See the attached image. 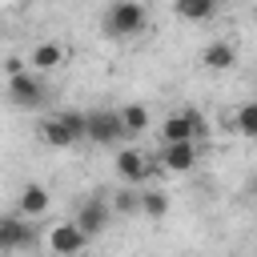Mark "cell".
I'll list each match as a JSON object with an SVG mask.
<instances>
[{
  "label": "cell",
  "mask_w": 257,
  "mask_h": 257,
  "mask_svg": "<svg viewBox=\"0 0 257 257\" xmlns=\"http://www.w3.org/2000/svg\"><path fill=\"white\" fill-rule=\"evenodd\" d=\"M44 245L56 253V257H76L84 245H88V233L76 225V217L72 221H56L52 229H48V237H44Z\"/></svg>",
  "instance_id": "277c9868"
},
{
  "label": "cell",
  "mask_w": 257,
  "mask_h": 257,
  "mask_svg": "<svg viewBox=\"0 0 257 257\" xmlns=\"http://www.w3.org/2000/svg\"><path fill=\"white\" fill-rule=\"evenodd\" d=\"M112 209H116V213H141V193H137V185L116 189V193H112Z\"/></svg>",
  "instance_id": "ac0fdd59"
},
{
  "label": "cell",
  "mask_w": 257,
  "mask_h": 257,
  "mask_svg": "<svg viewBox=\"0 0 257 257\" xmlns=\"http://www.w3.org/2000/svg\"><path fill=\"white\" fill-rule=\"evenodd\" d=\"M201 64H205L209 72H229V68L237 64V48H233L229 40H213V44H205Z\"/></svg>",
  "instance_id": "4fadbf2b"
},
{
  "label": "cell",
  "mask_w": 257,
  "mask_h": 257,
  "mask_svg": "<svg viewBox=\"0 0 257 257\" xmlns=\"http://www.w3.org/2000/svg\"><path fill=\"white\" fill-rule=\"evenodd\" d=\"M48 205H52L48 189L32 181V185H24V189H20V205H16V213H24L28 221H36V217H44V213H48Z\"/></svg>",
  "instance_id": "7c38bea8"
},
{
  "label": "cell",
  "mask_w": 257,
  "mask_h": 257,
  "mask_svg": "<svg viewBox=\"0 0 257 257\" xmlns=\"http://www.w3.org/2000/svg\"><path fill=\"white\" fill-rule=\"evenodd\" d=\"M120 120H124V133L137 137V133L149 128V108H145V104H124V108H120Z\"/></svg>",
  "instance_id": "e0dca14e"
},
{
  "label": "cell",
  "mask_w": 257,
  "mask_h": 257,
  "mask_svg": "<svg viewBox=\"0 0 257 257\" xmlns=\"http://www.w3.org/2000/svg\"><path fill=\"white\" fill-rule=\"evenodd\" d=\"M28 68H32V64L20 60V56H8V60H4V76H20V72H28Z\"/></svg>",
  "instance_id": "d6986e66"
},
{
  "label": "cell",
  "mask_w": 257,
  "mask_h": 257,
  "mask_svg": "<svg viewBox=\"0 0 257 257\" xmlns=\"http://www.w3.org/2000/svg\"><path fill=\"white\" fill-rule=\"evenodd\" d=\"M253 193H257V181H253Z\"/></svg>",
  "instance_id": "ffe728a7"
},
{
  "label": "cell",
  "mask_w": 257,
  "mask_h": 257,
  "mask_svg": "<svg viewBox=\"0 0 257 257\" xmlns=\"http://www.w3.org/2000/svg\"><path fill=\"white\" fill-rule=\"evenodd\" d=\"M233 133L257 141V100H249V104H241V108L233 112Z\"/></svg>",
  "instance_id": "9a60e30c"
},
{
  "label": "cell",
  "mask_w": 257,
  "mask_h": 257,
  "mask_svg": "<svg viewBox=\"0 0 257 257\" xmlns=\"http://www.w3.org/2000/svg\"><path fill=\"white\" fill-rule=\"evenodd\" d=\"M64 60H68V48H64V44H56V40H40V44L28 52L32 72H40V76H44V72H56Z\"/></svg>",
  "instance_id": "8fae6325"
},
{
  "label": "cell",
  "mask_w": 257,
  "mask_h": 257,
  "mask_svg": "<svg viewBox=\"0 0 257 257\" xmlns=\"http://www.w3.org/2000/svg\"><path fill=\"white\" fill-rule=\"evenodd\" d=\"M88 137V112H56L40 124V141L52 149H68Z\"/></svg>",
  "instance_id": "7a4b0ae2"
},
{
  "label": "cell",
  "mask_w": 257,
  "mask_h": 257,
  "mask_svg": "<svg viewBox=\"0 0 257 257\" xmlns=\"http://www.w3.org/2000/svg\"><path fill=\"white\" fill-rule=\"evenodd\" d=\"M197 161H201V149H197V141H177V145H161V153H157V165L165 169V173H193L197 169Z\"/></svg>",
  "instance_id": "8992f818"
},
{
  "label": "cell",
  "mask_w": 257,
  "mask_h": 257,
  "mask_svg": "<svg viewBox=\"0 0 257 257\" xmlns=\"http://www.w3.org/2000/svg\"><path fill=\"white\" fill-rule=\"evenodd\" d=\"M149 173H153V161H149L145 149H120L116 153V177L124 185H141Z\"/></svg>",
  "instance_id": "9c48e42d"
},
{
  "label": "cell",
  "mask_w": 257,
  "mask_h": 257,
  "mask_svg": "<svg viewBox=\"0 0 257 257\" xmlns=\"http://www.w3.org/2000/svg\"><path fill=\"white\" fill-rule=\"evenodd\" d=\"M145 4L141 0H112L108 8H104V20H100V28H104V36L108 40H128V36H137V32H145Z\"/></svg>",
  "instance_id": "6da1fadb"
},
{
  "label": "cell",
  "mask_w": 257,
  "mask_h": 257,
  "mask_svg": "<svg viewBox=\"0 0 257 257\" xmlns=\"http://www.w3.org/2000/svg\"><path fill=\"white\" fill-rule=\"evenodd\" d=\"M217 8H221V0H173V12L189 24H201V20L217 16Z\"/></svg>",
  "instance_id": "5bb4252c"
},
{
  "label": "cell",
  "mask_w": 257,
  "mask_h": 257,
  "mask_svg": "<svg viewBox=\"0 0 257 257\" xmlns=\"http://www.w3.org/2000/svg\"><path fill=\"white\" fill-rule=\"evenodd\" d=\"M8 100L16 104V108H36L40 100H44V80H40V72H20V76H8Z\"/></svg>",
  "instance_id": "52a82bcc"
},
{
  "label": "cell",
  "mask_w": 257,
  "mask_h": 257,
  "mask_svg": "<svg viewBox=\"0 0 257 257\" xmlns=\"http://www.w3.org/2000/svg\"><path fill=\"white\" fill-rule=\"evenodd\" d=\"M161 145H177V141H197L205 133V116L197 108H181V112H169L161 120Z\"/></svg>",
  "instance_id": "3957f363"
},
{
  "label": "cell",
  "mask_w": 257,
  "mask_h": 257,
  "mask_svg": "<svg viewBox=\"0 0 257 257\" xmlns=\"http://www.w3.org/2000/svg\"><path fill=\"white\" fill-rule=\"evenodd\" d=\"M141 213L153 217V221H161V217L169 213V193H161V189H141Z\"/></svg>",
  "instance_id": "2e32d148"
},
{
  "label": "cell",
  "mask_w": 257,
  "mask_h": 257,
  "mask_svg": "<svg viewBox=\"0 0 257 257\" xmlns=\"http://www.w3.org/2000/svg\"><path fill=\"white\" fill-rule=\"evenodd\" d=\"M112 201H104V197H88L80 209H76V225L88 233V237H96V233H104L108 229V221H112Z\"/></svg>",
  "instance_id": "ba28073f"
},
{
  "label": "cell",
  "mask_w": 257,
  "mask_h": 257,
  "mask_svg": "<svg viewBox=\"0 0 257 257\" xmlns=\"http://www.w3.org/2000/svg\"><path fill=\"white\" fill-rule=\"evenodd\" d=\"M128 133H124V120H120V108H96L88 112V141L92 145H120Z\"/></svg>",
  "instance_id": "5b68a950"
},
{
  "label": "cell",
  "mask_w": 257,
  "mask_h": 257,
  "mask_svg": "<svg viewBox=\"0 0 257 257\" xmlns=\"http://www.w3.org/2000/svg\"><path fill=\"white\" fill-rule=\"evenodd\" d=\"M36 237H32V221L24 217V213H16V217H4L0 221V249L4 253H16V249H28Z\"/></svg>",
  "instance_id": "30bf717a"
}]
</instances>
